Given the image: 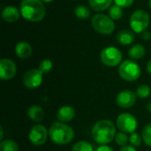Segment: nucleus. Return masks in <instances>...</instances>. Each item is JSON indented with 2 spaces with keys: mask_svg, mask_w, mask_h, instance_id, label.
<instances>
[{
  "mask_svg": "<svg viewBox=\"0 0 151 151\" xmlns=\"http://www.w3.org/2000/svg\"><path fill=\"white\" fill-rule=\"evenodd\" d=\"M119 151H136L135 148L132 145H127L121 148V150Z\"/></svg>",
  "mask_w": 151,
  "mask_h": 151,
  "instance_id": "obj_31",
  "label": "nucleus"
},
{
  "mask_svg": "<svg viewBox=\"0 0 151 151\" xmlns=\"http://www.w3.org/2000/svg\"><path fill=\"white\" fill-rule=\"evenodd\" d=\"M115 142H116V143L119 146L124 147V146H127V142H129V138L127 137V135L126 133L120 132V133H119V134H116V136H115Z\"/></svg>",
  "mask_w": 151,
  "mask_h": 151,
  "instance_id": "obj_27",
  "label": "nucleus"
},
{
  "mask_svg": "<svg viewBox=\"0 0 151 151\" xmlns=\"http://www.w3.org/2000/svg\"><path fill=\"white\" fill-rule=\"evenodd\" d=\"M49 135V131L42 125H35L34 126L28 134V138L30 142L35 146H42L43 145Z\"/></svg>",
  "mask_w": 151,
  "mask_h": 151,
  "instance_id": "obj_9",
  "label": "nucleus"
},
{
  "mask_svg": "<svg viewBox=\"0 0 151 151\" xmlns=\"http://www.w3.org/2000/svg\"><path fill=\"white\" fill-rule=\"evenodd\" d=\"M114 2L115 4L119 5V7L127 8V7H130L134 4V0H114Z\"/></svg>",
  "mask_w": 151,
  "mask_h": 151,
  "instance_id": "obj_29",
  "label": "nucleus"
},
{
  "mask_svg": "<svg viewBox=\"0 0 151 151\" xmlns=\"http://www.w3.org/2000/svg\"><path fill=\"white\" fill-rule=\"evenodd\" d=\"M72 151H94V148L88 142L81 141L73 146Z\"/></svg>",
  "mask_w": 151,
  "mask_h": 151,
  "instance_id": "obj_22",
  "label": "nucleus"
},
{
  "mask_svg": "<svg viewBox=\"0 0 151 151\" xmlns=\"http://www.w3.org/2000/svg\"><path fill=\"white\" fill-rule=\"evenodd\" d=\"M91 25L93 28L99 34L110 35L115 29V24L111 17L104 14H96L91 20Z\"/></svg>",
  "mask_w": 151,
  "mask_h": 151,
  "instance_id": "obj_6",
  "label": "nucleus"
},
{
  "mask_svg": "<svg viewBox=\"0 0 151 151\" xmlns=\"http://www.w3.org/2000/svg\"><path fill=\"white\" fill-rule=\"evenodd\" d=\"M136 98H137L136 93L131 90H123L117 95L116 103L119 107L123 109H127L134 105V104L136 103Z\"/></svg>",
  "mask_w": 151,
  "mask_h": 151,
  "instance_id": "obj_12",
  "label": "nucleus"
},
{
  "mask_svg": "<svg viewBox=\"0 0 151 151\" xmlns=\"http://www.w3.org/2000/svg\"><path fill=\"white\" fill-rule=\"evenodd\" d=\"M20 13L25 19L38 22L44 18L46 9L41 0H22L20 3Z\"/></svg>",
  "mask_w": 151,
  "mask_h": 151,
  "instance_id": "obj_2",
  "label": "nucleus"
},
{
  "mask_svg": "<svg viewBox=\"0 0 151 151\" xmlns=\"http://www.w3.org/2000/svg\"><path fill=\"white\" fill-rule=\"evenodd\" d=\"M93 140L101 145H107L111 143L115 138L116 129L114 124L108 119H102L97 121L92 128Z\"/></svg>",
  "mask_w": 151,
  "mask_h": 151,
  "instance_id": "obj_1",
  "label": "nucleus"
},
{
  "mask_svg": "<svg viewBox=\"0 0 151 151\" xmlns=\"http://www.w3.org/2000/svg\"><path fill=\"white\" fill-rule=\"evenodd\" d=\"M0 151H19V146L12 140H4L0 143Z\"/></svg>",
  "mask_w": 151,
  "mask_h": 151,
  "instance_id": "obj_21",
  "label": "nucleus"
},
{
  "mask_svg": "<svg viewBox=\"0 0 151 151\" xmlns=\"http://www.w3.org/2000/svg\"><path fill=\"white\" fill-rule=\"evenodd\" d=\"M50 140L57 145H66L74 138L73 129L65 123L55 122L49 129Z\"/></svg>",
  "mask_w": 151,
  "mask_h": 151,
  "instance_id": "obj_3",
  "label": "nucleus"
},
{
  "mask_svg": "<svg viewBox=\"0 0 151 151\" xmlns=\"http://www.w3.org/2000/svg\"><path fill=\"white\" fill-rule=\"evenodd\" d=\"M145 55V48L142 44H135L132 46L128 51V56L134 60L140 59Z\"/></svg>",
  "mask_w": 151,
  "mask_h": 151,
  "instance_id": "obj_19",
  "label": "nucleus"
},
{
  "mask_svg": "<svg viewBox=\"0 0 151 151\" xmlns=\"http://www.w3.org/2000/svg\"><path fill=\"white\" fill-rule=\"evenodd\" d=\"M42 74L43 73L39 69H30L23 75V84L29 89L36 88L40 87L42 82Z\"/></svg>",
  "mask_w": 151,
  "mask_h": 151,
  "instance_id": "obj_10",
  "label": "nucleus"
},
{
  "mask_svg": "<svg viewBox=\"0 0 151 151\" xmlns=\"http://www.w3.org/2000/svg\"><path fill=\"white\" fill-rule=\"evenodd\" d=\"M119 75L127 81H134L142 74L140 65L133 60H125L119 66Z\"/></svg>",
  "mask_w": 151,
  "mask_h": 151,
  "instance_id": "obj_4",
  "label": "nucleus"
},
{
  "mask_svg": "<svg viewBox=\"0 0 151 151\" xmlns=\"http://www.w3.org/2000/svg\"><path fill=\"white\" fill-rule=\"evenodd\" d=\"M147 109H148V111H150L151 113V101L148 104V105H147Z\"/></svg>",
  "mask_w": 151,
  "mask_h": 151,
  "instance_id": "obj_35",
  "label": "nucleus"
},
{
  "mask_svg": "<svg viewBox=\"0 0 151 151\" xmlns=\"http://www.w3.org/2000/svg\"><path fill=\"white\" fill-rule=\"evenodd\" d=\"M151 93V88L148 85H141L136 89V95L140 98H147L150 96Z\"/></svg>",
  "mask_w": 151,
  "mask_h": 151,
  "instance_id": "obj_25",
  "label": "nucleus"
},
{
  "mask_svg": "<svg viewBox=\"0 0 151 151\" xmlns=\"http://www.w3.org/2000/svg\"><path fill=\"white\" fill-rule=\"evenodd\" d=\"M74 116H75V111L72 106L69 105L62 106L57 113L58 120L62 123H67L73 120Z\"/></svg>",
  "mask_w": 151,
  "mask_h": 151,
  "instance_id": "obj_14",
  "label": "nucleus"
},
{
  "mask_svg": "<svg viewBox=\"0 0 151 151\" xmlns=\"http://www.w3.org/2000/svg\"><path fill=\"white\" fill-rule=\"evenodd\" d=\"M0 132H1V136H0V140H2V139L4 138V129H3V127H0Z\"/></svg>",
  "mask_w": 151,
  "mask_h": 151,
  "instance_id": "obj_34",
  "label": "nucleus"
},
{
  "mask_svg": "<svg viewBox=\"0 0 151 151\" xmlns=\"http://www.w3.org/2000/svg\"><path fill=\"white\" fill-rule=\"evenodd\" d=\"M150 18L149 13L144 10H137L133 12L130 17V27L132 30L137 34L143 33L150 25Z\"/></svg>",
  "mask_w": 151,
  "mask_h": 151,
  "instance_id": "obj_5",
  "label": "nucleus"
},
{
  "mask_svg": "<svg viewBox=\"0 0 151 151\" xmlns=\"http://www.w3.org/2000/svg\"><path fill=\"white\" fill-rule=\"evenodd\" d=\"M134 33L127 29L121 30L117 35V42L121 45L131 44L134 41Z\"/></svg>",
  "mask_w": 151,
  "mask_h": 151,
  "instance_id": "obj_16",
  "label": "nucleus"
},
{
  "mask_svg": "<svg viewBox=\"0 0 151 151\" xmlns=\"http://www.w3.org/2000/svg\"><path fill=\"white\" fill-rule=\"evenodd\" d=\"M109 15H110L111 19H112L113 20H118V19H121L122 16H123L122 8L119 7L117 4L111 5L110 10H109Z\"/></svg>",
  "mask_w": 151,
  "mask_h": 151,
  "instance_id": "obj_23",
  "label": "nucleus"
},
{
  "mask_svg": "<svg viewBox=\"0 0 151 151\" xmlns=\"http://www.w3.org/2000/svg\"><path fill=\"white\" fill-rule=\"evenodd\" d=\"M100 58L104 65L110 67H114L121 63L122 52L116 47L109 46L102 50Z\"/></svg>",
  "mask_w": 151,
  "mask_h": 151,
  "instance_id": "obj_7",
  "label": "nucleus"
},
{
  "mask_svg": "<svg viewBox=\"0 0 151 151\" xmlns=\"http://www.w3.org/2000/svg\"><path fill=\"white\" fill-rule=\"evenodd\" d=\"M20 15V11L13 5H8L2 11V18L4 20L9 23L16 22Z\"/></svg>",
  "mask_w": 151,
  "mask_h": 151,
  "instance_id": "obj_13",
  "label": "nucleus"
},
{
  "mask_svg": "<svg viewBox=\"0 0 151 151\" xmlns=\"http://www.w3.org/2000/svg\"><path fill=\"white\" fill-rule=\"evenodd\" d=\"M147 70H148V72L150 73V74L151 75V59L147 64Z\"/></svg>",
  "mask_w": 151,
  "mask_h": 151,
  "instance_id": "obj_33",
  "label": "nucleus"
},
{
  "mask_svg": "<svg viewBox=\"0 0 151 151\" xmlns=\"http://www.w3.org/2000/svg\"><path fill=\"white\" fill-rule=\"evenodd\" d=\"M129 142L134 147H139L141 145V143H142V137H141V135L139 134L135 133V132L131 134V135L129 137Z\"/></svg>",
  "mask_w": 151,
  "mask_h": 151,
  "instance_id": "obj_28",
  "label": "nucleus"
},
{
  "mask_svg": "<svg viewBox=\"0 0 151 151\" xmlns=\"http://www.w3.org/2000/svg\"><path fill=\"white\" fill-rule=\"evenodd\" d=\"M17 72L15 63L9 58H3L0 60V78L4 81L12 79Z\"/></svg>",
  "mask_w": 151,
  "mask_h": 151,
  "instance_id": "obj_11",
  "label": "nucleus"
},
{
  "mask_svg": "<svg viewBox=\"0 0 151 151\" xmlns=\"http://www.w3.org/2000/svg\"><path fill=\"white\" fill-rule=\"evenodd\" d=\"M142 137L144 143L147 146L151 147V123L144 127V128L142 129Z\"/></svg>",
  "mask_w": 151,
  "mask_h": 151,
  "instance_id": "obj_24",
  "label": "nucleus"
},
{
  "mask_svg": "<svg viewBox=\"0 0 151 151\" xmlns=\"http://www.w3.org/2000/svg\"><path fill=\"white\" fill-rule=\"evenodd\" d=\"M116 124L120 132L126 134H133L137 128L138 123L136 118L127 112L121 113L119 115L116 120Z\"/></svg>",
  "mask_w": 151,
  "mask_h": 151,
  "instance_id": "obj_8",
  "label": "nucleus"
},
{
  "mask_svg": "<svg viewBox=\"0 0 151 151\" xmlns=\"http://www.w3.org/2000/svg\"><path fill=\"white\" fill-rule=\"evenodd\" d=\"M151 37V34L150 32H143L142 33V38L144 39V40H146V41H148V40H150Z\"/></svg>",
  "mask_w": 151,
  "mask_h": 151,
  "instance_id": "obj_32",
  "label": "nucleus"
},
{
  "mask_svg": "<svg viewBox=\"0 0 151 151\" xmlns=\"http://www.w3.org/2000/svg\"><path fill=\"white\" fill-rule=\"evenodd\" d=\"M28 117L35 122H41L44 119V111L39 105H33L27 111Z\"/></svg>",
  "mask_w": 151,
  "mask_h": 151,
  "instance_id": "obj_17",
  "label": "nucleus"
},
{
  "mask_svg": "<svg viewBox=\"0 0 151 151\" xmlns=\"http://www.w3.org/2000/svg\"><path fill=\"white\" fill-rule=\"evenodd\" d=\"M96 151H114V150L107 145H101L100 147H98Z\"/></svg>",
  "mask_w": 151,
  "mask_h": 151,
  "instance_id": "obj_30",
  "label": "nucleus"
},
{
  "mask_svg": "<svg viewBox=\"0 0 151 151\" xmlns=\"http://www.w3.org/2000/svg\"><path fill=\"white\" fill-rule=\"evenodd\" d=\"M149 6H150V10H151V0L149 1Z\"/></svg>",
  "mask_w": 151,
  "mask_h": 151,
  "instance_id": "obj_37",
  "label": "nucleus"
},
{
  "mask_svg": "<svg viewBox=\"0 0 151 151\" xmlns=\"http://www.w3.org/2000/svg\"><path fill=\"white\" fill-rule=\"evenodd\" d=\"M42 3H50V2H52V1H54V0H41Z\"/></svg>",
  "mask_w": 151,
  "mask_h": 151,
  "instance_id": "obj_36",
  "label": "nucleus"
},
{
  "mask_svg": "<svg viewBox=\"0 0 151 151\" xmlns=\"http://www.w3.org/2000/svg\"><path fill=\"white\" fill-rule=\"evenodd\" d=\"M74 14L77 18L81 19H87L90 17V11L88 8L83 4L78 5L74 10Z\"/></svg>",
  "mask_w": 151,
  "mask_h": 151,
  "instance_id": "obj_20",
  "label": "nucleus"
},
{
  "mask_svg": "<svg viewBox=\"0 0 151 151\" xmlns=\"http://www.w3.org/2000/svg\"><path fill=\"white\" fill-rule=\"evenodd\" d=\"M52 67H53V63L50 59H43L40 62V65H39V70L42 73H47L50 72Z\"/></svg>",
  "mask_w": 151,
  "mask_h": 151,
  "instance_id": "obj_26",
  "label": "nucleus"
},
{
  "mask_svg": "<svg viewBox=\"0 0 151 151\" xmlns=\"http://www.w3.org/2000/svg\"><path fill=\"white\" fill-rule=\"evenodd\" d=\"M15 53L19 58L27 59L32 54V47L27 42H19L15 46Z\"/></svg>",
  "mask_w": 151,
  "mask_h": 151,
  "instance_id": "obj_15",
  "label": "nucleus"
},
{
  "mask_svg": "<svg viewBox=\"0 0 151 151\" xmlns=\"http://www.w3.org/2000/svg\"><path fill=\"white\" fill-rule=\"evenodd\" d=\"M113 0H88L89 6L96 12H103L111 6Z\"/></svg>",
  "mask_w": 151,
  "mask_h": 151,
  "instance_id": "obj_18",
  "label": "nucleus"
}]
</instances>
